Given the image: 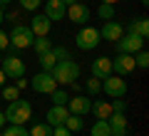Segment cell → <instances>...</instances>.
Returning a JSON list of instances; mask_svg holds the SVG:
<instances>
[{
  "label": "cell",
  "instance_id": "1",
  "mask_svg": "<svg viewBox=\"0 0 149 136\" xmlns=\"http://www.w3.org/2000/svg\"><path fill=\"white\" fill-rule=\"evenodd\" d=\"M30 119H32V104L27 99L17 97L15 101H8V109H5V121L8 124H27Z\"/></svg>",
  "mask_w": 149,
  "mask_h": 136
},
{
  "label": "cell",
  "instance_id": "2",
  "mask_svg": "<svg viewBox=\"0 0 149 136\" xmlns=\"http://www.w3.org/2000/svg\"><path fill=\"white\" fill-rule=\"evenodd\" d=\"M50 74L55 77L57 84H72L80 79V64L72 62V59H57Z\"/></svg>",
  "mask_w": 149,
  "mask_h": 136
},
{
  "label": "cell",
  "instance_id": "3",
  "mask_svg": "<svg viewBox=\"0 0 149 136\" xmlns=\"http://www.w3.org/2000/svg\"><path fill=\"white\" fill-rule=\"evenodd\" d=\"M100 42H102L100 30H97V27H90V25H82V30L74 35V45H77L82 52H90V50H95Z\"/></svg>",
  "mask_w": 149,
  "mask_h": 136
},
{
  "label": "cell",
  "instance_id": "4",
  "mask_svg": "<svg viewBox=\"0 0 149 136\" xmlns=\"http://www.w3.org/2000/svg\"><path fill=\"white\" fill-rule=\"evenodd\" d=\"M8 40H10L13 50H27V47H32L35 35H32V30L27 25H15L10 30V35H8Z\"/></svg>",
  "mask_w": 149,
  "mask_h": 136
},
{
  "label": "cell",
  "instance_id": "5",
  "mask_svg": "<svg viewBox=\"0 0 149 136\" xmlns=\"http://www.w3.org/2000/svg\"><path fill=\"white\" fill-rule=\"evenodd\" d=\"M0 69L5 72L8 79H20V77H25V62H22L17 55H5V57L0 59Z\"/></svg>",
  "mask_w": 149,
  "mask_h": 136
},
{
  "label": "cell",
  "instance_id": "6",
  "mask_svg": "<svg viewBox=\"0 0 149 136\" xmlns=\"http://www.w3.org/2000/svg\"><path fill=\"white\" fill-rule=\"evenodd\" d=\"M144 45H147V40L132 35V32H124V35L114 42L117 52H122V55H134V52H139V50H144Z\"/></svg>",
  "mask_w": 149,
  "mask_h": 136
},
{
  "label": "cell",
  "instance_id": "7",
  "mask_svg": "<svg viewBox=\"0 0 149 136\" xmlns=\"http://www.w3.org/2000/svg\"><path fill=\"white\" fill-rule=\"evenodd\" d=\"M102 92H104L109 99H117V97H124L127 94V82H124V77H114V74H109V77L102 79Z\"/></svg>",
  "mask_w": 149,
  "mask_h": 136
},
{
  "label": "cell",
  "instance_id": "8",
  "mask_svg": "<svg viewBox=\"0 0 149 136\" xmlns=\"http://www.w3.org/2000/svg\"><path fill=\"white\" fill-rule=\"evenodd\" d=\"M30 87L35 89L37 94H50L52 89H57V82H55V77L50 72H37L35 77L30 79Z\"/></svg>",
  "mask_w": 149,
  "mask_h": 136
},
{
  "label": "cell",
  "instance_id": "9",
  "mask_svg": "<svg viewBox=\"0 0 149 136\" xmlns=\"http://www.w3.org/2000/svg\"><path fill=\"white\" fill-rule=\"evenodd\" d=\"M65 20H72L74 25H87L92 20V10L85 5V3H74V5H67V15Z\"/></svg>",
  "mask_w": 149,
  "mask_h": 136
},
{
  "label": "cell",
  "instance_id": "10",
  "mask_svg": "<svg viewBox=\"0 0 149 136\" xmlns=\"http://www.w3.org/2000/svg\"><path fill=\"white\" fill-rule=\"evenodd\" d=\"M134 55H122L117 52V57L112 59V74H119V77H127L134 72Z\"/></svg>",
  "mask_w": 149,
  "mask_h": 136
},
{
  "label": "cell",
  "instance_id": "11",
  "mask_svg": "<svg viewBox=\"0 0 149 136\" xmlns=\"http://www.w3.org/2000/svg\"><path fill=\"white\" fill-rule=\"evenodd\" d=\"M70 109V114H77V116H87L90 114V106H92V97L87 94H74L67 99V104H65Z\"/></svg>",
  "mask_w": 149,
  "mask_h": 136
},
{
  "label": "cell",
  "instance_id": "12",
  "mask_svg": "<svg viewBox=\"0 0 149 136\" xmlns=\"http://www.w3.org/2000/svg\"><path fill=\"white\" fill-rule=\"evenodd\" d=\"M42 5H45L42 15L47 17L50 22H60V20H65V15H67V5H65L62 0H42Z\"/></svg>",
  "mask_w": 149,
  "mask_h": 136
},
{
  "label": "cell",
  "instance_id": "13",
  "mask_svg": "<svg viewBox=\"0 0 149 136\" xmlns=\"http://www.w3.org/2000/svg\"><path fill=\"white\" fill-rule=\"evenodd\" d=\"M107 124H109V136H127L129 134V121L119 111H112L107 116Z\"/></svg>",
  "mask_w": 149,
  "mask_h": 136
},
{
  "label": "cell",
  "instance_id": "14",
  "mask_svg": "<svg viewBox=\"0 0 149 136\" xmlns=\"http://www.w3.org/2000/svg\"><path fill=\"white\" fill-rule=\"evenodd\" d=\"M27 27L32 30V35H35V37H47V35H50V27H52V22H50L42 12H35Z\"/></svg>",
  "mask_w": 149,
  "mask_h": 136
},
{
  "label": "cell",
  "instance_id": "15",
  "mask_svg": "<svg viewBox=\"0 0 149 136\" xmlns=\"http://www.w3.org/2000/svg\"><path fill=\"white\" fill-rule=\"evenodd\" d=\"M122 35H124V27L119 25V22H114V20H107L104 25H102V30H100V37L107 40V42H112V45H114Z\"/></svg>",
  "mask_w": 149,
  "mask_h": 136
},
{
  "label": "cell",
  "instance_id": "16",
  "mask_svg": "<svg viewBox=\"0 0 149 136\" xmlns=\"http://www.w3.org/2000/svg\"><path fill=\"white\" fill-rule=\"evenodd\" d=\"M127 32H132V35L142 37V40H147L149 37V20L147 17H132V20L127 22V25H122Z\"/></svg>",
  "mask_w": 149,
  "mask_h": 136
},
{
  "label": "cell",
  "instance_id": "17",
  "mask_svg": "<svg viewBox=\"0 0 149 136\" xmlns=\"http://www.w3.org/2000/svg\"><path fill=\"white\" fill-rule=\"evenodd\" d=\"M112 74V57H107V55H102V57L92 59V77L97 79H104Z\"/></svg>",
  "mask_w": 149,
  "mask_h": 136
},
{
  "label": "cell",
  "instance_id": "18",
  "mask_svg": "<svg viewBox=\"0 0 149 136\" xmlns=\"http://www.w3.org/2000/svg\"><path fill=\"white\" fill-rule=\"evenodd\" d=\"M70 116V109L67 106H62V104H52L47 109V114H45V119H47V124L50 126H60V124H65V119Z\"/></svg>",
  "mask_w": 149,
  "mask_h": 136
},
{
  "label": "cell",
  "instance_id": "19",
  "mask_svg": "<svg viewBox=\"0 0 149 136\" xmlns=\"http://www.w3.org/2000/svg\"><path fill=\"white\" fill-rule=\"evenodd\" d=\"M90 114H95V119H107V116L112 114V106L107 99H95L90 106Z\"/></svg>",
  "mask_w": 149,
  "mask_h": 136
},
{
  "label": "cell",
  "instance_id": "20",
  "mask_svg": "<svg viewBox=\"0 0 149 136\" xmlns=\"http://www.w3.org/2000/svg\"><path fill=\"white\" fill-rule=\"evenodd\" d=\"M65 126H67L72 134H77V131L85 129V119H82V116H77V114H70L67 119H65Z\"/></svg>",
  "mask_w": 149,
  "mask_h": 136
},
{
  "label": "cell",
  "instance_id": "21",
  "mask_svg": "<svg viewBox=\"0 0 149 136\" xmlns=\"http://www.w3.org/2000/svg\"><path fill=\"white\" fill-rule=\"evenodd\" d=\"M32 47H35L37 55H45V52L52 50V40H50V37H35V40H32Z\"/></svg>",
  "mask_w": 149,
  "mask_h": 136
},
{
  "label": "cell",
  "instance_id": "22",
  "mask_svg": "<svg viewBox=\"0 0 149 136\" xmlns=\"http://www.w3.org/2000/svg\"><path fill=\"white\" fill-rule=\"evenodd\" d=\"M90 136H109V124L107 119H97L90 129Z\"/></svg>",
  "mask_w": 149,
  "mask_h": 136
},
{
  "label": "cell",
  "instance_id": "23",
  "mask_svg": "<svg viewBox=\"0 0 149 136\" xmlns=\"http://www.w3.org/2000/svg\"><path fill=\"white\" fill-rule=\"evenodd\" d=\"M27 136H52V126H50L47 121H42V124H32V129L27 131Z\"/></svg>",
  "mask_w": 149,
  "mask_h": 136
},
{
  "label": "cell",
  "instance_id": "24",
  "mask_svg": "<svg viewBox=\"0 0 149 136\" xmlns=\"http://www.w3.org/2000/svg\"><path fill=\"white\" fill-rule=\"evenodd\" d=\"M37 62H40V67H42V72H52V67H55V62H57V59H55V55H52V50H50V52H45V55H37Z\"/></svg>",
  "mask_w": 149,
  "mask_h": 136
},
{
  "label": "cell",
  "instance_id": "25",
  "mask_svg": "<svg viewBox=\"0 0 149 136\" xmlns=\"http://www.w3.org/2000/svg\"><path fill=\"white\" fill-rule=\"evenodd\" d=\"M0 136H27V129L25 124H10V126H3Z\"/></svg>",
  "mask_w": 149,
  "mask_h": 136
},
{
  "label": "cell",
  "instance_id": "26",
  "mask_svg": "<svg viewBox=\"0 0 149 136\" xmlns=\"http://www.w3.org/2000/svg\"><path fill=\"white\" fill-rule=\"evenodd\" d=\"M85 89H87V97H97L102 92V79H97V77H90L85 82Z\"/></svg>",
  "mask_w": 149,
  "mask_h": 136
},
{
  "label": "cell",
  "instance_id": "27",
  "mask_svg": "<svg viewBox=\"0 0 149 136\" xmlns=\"http://www.w3.org/2000/svg\"><path fill=\"white\" fill-rule=\"evenodd\" d=\"M97 17L100 20H114V5H107V3H100V8H97Z\"/></svg>",
  "mask_w": 149,
  "mask_h": 136
},
{
  "label": "cell",
  "instance_id": "28",
  "mask_svg": "<svg viewBox=\"0 0 149 136\" xmlns=\"http://www.w3.org/2000/svg\"><path fill=\"white\" fill-rule=\"evenodd\" d=\"M50 99H52V104H67V99H70V92H65V89H52L50 92Z\"/></svg>",
  "mask_w": 149,
  "mask_h": 136
},
{
  "label": "cell",
  "instance_id": "29",
  "mask_svg": "<svg viewBox=\"0 0 149 136\" xmlns=\"http://www.w3.org/2000/svg\"><path fill=\"white\" fill-rule=\"evenodd\" d=\"M134 67H139V69H147L149 67V52H147V50L134 52Z\"/></svg>",
  "mask_w": 149,
  "mask_h": 136
},
{
  "label": "cell",
  "instance_id": "30",
  "mask_svg": "<svg viewBox=\"0 0 149 136\" xmlns=\"http://www.w3.org/2000/svg\"><path fill=\"white\" fill-rule=\"evenodd\" d=\"M0 97L8 99V101H15L17 97H20V89L17 87H0Z\"/></svg>",
  "mask_w": 149,
  "mask_h": 136
},
{
  "label": "cell",
  "instance_id": "31",
  "mask_svg": "<svg viewBox=\"0 0 149 136\" xmlns=\"http://www.w3.org/2000/svg\"><path fill=\"white\" fill-rule=\"evenodd\" d=\"M42 5V0H20V8L27 12H37V8Z\"/></svg>",
  "mask_w": 149,
  "mask_h": 136
},
{
  "label": "cell",
  "instance_id": "32",
  "mask_svg": "<svg viewBox=\"0 0 149 136\" xmlns=\"http://www.w3.org/2000/svg\"><path fill=\"white\" fill-rule=\"evenodd\" d=\"M109 106H112V111H119V114H124V111H127V101H124L122 97H117L114 101H109Z\"/></svg>",
  "mask_w": 149,
  "mask_h": 136
},
{
  "label": "cell",
  "instance_id": "33",
  "mask_svg": "<svg viewBox=\"0 0 149 136\" xmlns=\"http://www.w3.org/2000/svg\"><path fill=\"white\" fill-rule=\"evenodd\" d=\"M52 55H55V59H70L67 47H62V45H57V47L52 45Z\"/></svg>",
  "mask_w": 149,
  "mask_h": 136
},
{
  "label": "cell",
  "instance_id": "34",
  "mask_svg": "<svg viewBox=\"0 0 149 136\" xmlns=\"http://www.w3.org/2000/svg\"><path fill=\"white\" fill-rule=\"evenodd\" d=\"M52 136H72V131L65 124H60V126H52Z\"/></svg>",
  "mask_w": 149,
  "mask_h": 136
},
{
  "label": "cell",
  "instance_id": "35",
  "mask_svg": "<svg viewBox=\"0 0 149 136\" xmlns=\"http://www.w3.org/2000/svg\"><path fill=\"white\" fill-rule=\"evenodd\" d=\"M10 47V40H8V32H3L0 30V52H3V50H8Z\"/></svg>",
  "mask_w": 149,
  "mask_h": 136
},
{
  "label": "cell",
  "instance_id": "36",
  "mask_svg": "<svg viewBox=\"0 0 149 136\" xmlns=\"http://www.w3.org/2000/svg\"><path fill=\"white\" fill-rule=\"evenodd\" d=\"M15 87H17V89H25V87H27V82H25V79L20 77V79H17V84H15Z\"/></svg>",
  "mask_w": 149,
  "mask_h": 136
},
{
  "label": "cell",
  "instance_id": "37",
  "mask_svg": "<svg viewBox=\"0 0 149 136\" xmlns=\"http://www.w3.org/2000/svg\"><path fill=\"white\" fill-rule=\"evenodd\" d=\"M5 82H8V77H5V72L0 69V87H5Z\"/></svg>",
  "mask_w": 149,
  "mask_h": 136
},
{
  "label": "cell",
  "instance_id": "38",
  "mask_svg": "<svg viewBox=\"0 0 149 136\" xmlns=\"http://www.w3.org/2000/svg\"><path fill=\"white\" fill-rule=\"evenodd\" d=\"M5 124H8V121H5V111H0V129H3Z\"/></svg>",
  "mask_w": 149,
  "mask_h": 136
},
{
  "label": "cell",
  "instance_id": "39",
  "mask_svg": "<svg viewBox=\"0 0 149 136\" xmlns=\"http://www.w3.org/2000/svg\"><path fill=\"white\" fill-rule=\"evenodd\" d=\"M102 3H107V5H117L119 0H102Z\"/></svg>",
  "mask_w": 149,
  "mask_h": 136
},
{
  "label": "cell",
  "instance_id": "40",
  "mask_svg": "<svg viewBox=\"0 0 149 136\" xmlns=\"http://www.w3.org/2000/svg\"><path fill=\"white\" fill-rule=\"evenodd\" d=\"M65 5H74V3H77V0H62Z\"/></svg>",
  "mask_w": 149,
  "mask_h": 136
},
{
  "label": "cell",
  "instance_id": "41",
  "mask_svg": "<svg viewBox=\"0 0 149 136\" xmlns=\"http://www.w3.org/2000/svg\"><path fill=\"white\" fill-rule=\"evenodd\" d=\"M5 20V12H3V5H0V22Z\"/></svg>",
  "mask_w": 149,
  "mask_h": 136
},
{
  "label": "cell",
  "instance_id": "42",
  "mask_svg": "<svg viewBox=\"0 0 149 136\" xmlns=\"http://www.w3.org/2000/svg\"><path fill=\"white\" fill-rule=\"evenodd\" d=\"M8 3H13V0H0V5H8Z\"/></svg>",
  "mask_w": 149,
  "mask_h": 136
},
{
  "label": "cell",
  "instance_id": "43",
  "mask_svg": "<svg viewBox=\"0 0 149 136\" xmlns=\"http://www.w3.org/2000/svg\"><path fill=\"white\" fill-rule=\"evenodd\" d=\"M139 3H142V5H144V8H147V5H149V0H139Z\"/></svg>",
  "mask_w": 149,
  "mask_h": 136
},
{
  "label": "cell",
  "instance_id": "44",
  "mask_svg": "<svg viewBox=\"0 0 149 136\" xmlns=\"http://www.w3.org/2000/svg\"><path fill=\"white\" fill-rule=\"evenodd\" d=\"M0 59H3V52H0Z\"/></svg>",
  "mask_w": 149,
  "mask_h": 136
},
{
  "label": "cell",
  "instance_id": "45",
  "mask_svg": "<svg viewBox=\"0 0 149 136\" xmlns=\"http://www.w3.org/2000/svg\"><path fill=\"white\" fill-rule=\"evenodd\" d=\"M0 101H3V97H0Z\"/></svg>",
  "mask_w": 149,
  "mask_h": 136
}]
</instances>
